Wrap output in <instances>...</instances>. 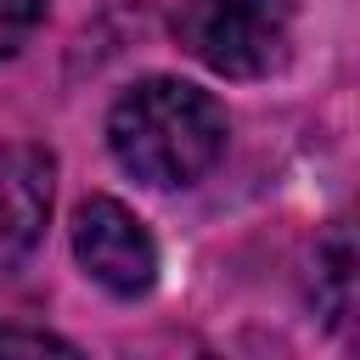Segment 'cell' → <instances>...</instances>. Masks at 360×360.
Masks as SVG:
<instances>
[{
  "label": "cell",
  "mask_w": 360,
  "mask_h": 360,
  "mask_svg": "<svg viewBox=\"0 0 360 360\" xmlns=\"http://www.w3.org/2000/svg\"><path fill=\"white\" fill-rule=\"evenodd\" d=\"M225 135H231L225 107L202 84L169 73L129 84L107 112V146L118 169L152 191L197 186L225 158Z\"/></svg>",
  "instance_id": "obj_1"
},
{
  "label": "cell",
  "mask_w": 360,
  "mask_h": 360,
  "mask_svg": "<svg viewBox=\"0 0 360 360\" xmlns=\"http://www.w3.org/2000/svg\"><path fill=\"white\" fill-rule=\"evenodd\" d=\"M298 0H180L174 45L219 79H270L292 56Z\"/></svg>",
  "instance_id": "obj_2"
},
{
  "label": "cell",
  "mask_w": 360,
  "mask_h": 360,
  "mask_svg": "<svg viewBox=\"0 0 360 360\" xmlns=\"http://www.w3.org/2000/svg\"><path fill=\"white\" fill-rule=\"evenodd\" d=\"M73 259L112 298H141L158 281V242L118 197H84L73 208Z\"/></svg>",
  "instance_id": "obj_3"
},
{
  "label": "cell",
  "mask_w": 360,
  "mask_h": 360,
  "mask_svg": "<svg viewBox=\"0 0 360 360\" xmlns=\"http://www.w3.org/2000/svg\"><path fill=\"white\" fill-rule=\"evenodd\" d=\"M56 191V158L34 141L0 146V281L39 248Z\"/></svg>",
  "instance_id": "obj_4"
},
{
  "label": "cell",
  "mask_w": 360,
  "mask_h": 360,
  "mask_svg": "<svg viewBox=\"0 0 360 360\" xmlns=\"http://www.w3.org/2000/svg\"><path fill=\"white\" fill-rule=\"evenodd\" d=\"M315 304L332 321L349 315V304H354V248H349V225L343 219H332V231L315 248Z\"/></svg>",
  "instance_id": "obj_5"
},
{
  "label": "cell",
  "mask_w": 360,
  "mask_h": 360,
  "mask_svg": "<svg viewBox=\"0 0 360 360\" xmlns=\"http://www.w3.org/2000/svg\"><path fill=\"white\" fill-rule=\"evenodd\" d=\"M45 22V0H0V62H11Z\"/></svg>",
  "instance_id": "obj_6"
},
{
  "label": "cell",
  "mask_w": 360,
  "mask_h": 360,
  "mask_svg": "<svg viewBox=\"0 0 360 360\" xmlns=\"http://www.w3.org/2000/svg\"><path fill=\"white\" fill-rule=\"evenodd\" d=\"M0 354H73V343H68V338H56V332L0 326Z\"/></svg>",
  "instance_id": "obj_7"
}]
</instances>
